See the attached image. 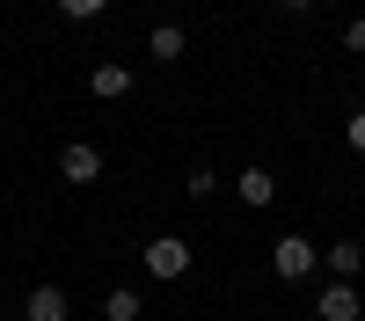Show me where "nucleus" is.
Segmentation results:
<instances>
[{
    "mask_svg": "<svg viewBox=\"0 0 365 321\" xmlns=\"http://www.w3.org/2000/svg\"><path fill=\"white\" fill-rule=\"evenodd\" d=\"M314 263H322V248H307V233H285V241L270 248V270H278L285 285H299V278L314 270Z\"/></svg>",
    "mask_w": 365,
    "mask_h": 321,
    "instance_id": "obj_1",
    "label": "nucleus"
},
{
    "mask_svg": "<svg viewBox=\"0 0 365 321\" xmlns=\"http://www.w3.org/2000/svg\"><path fill=\"white\" fill-rule=\"evenodd\" d=\"M146 270H154L161 285H175L182 270H190V241H175V233H154V241H146Z\"/></svg>",
    "mask_w": 365,
    "mask_h": 321,
    "instance_id": "obj_2",
    "label": "nucleus"
},
{
    "mask_svg": "<svg viewBox=\"0 0 365 321\" xmlns=\"http://www.w3.org/2000/svg\"><path fill=\"white\" fill-rule=\"evenodd\" d=\"M58 175H66V183H96L103 175V146L96 139H66L58 146Z\"/></svg>",
    "mask_w": 365,
    "mask_h": 321,
    "instance_id": "obj_3",
    "label": "nucleus"
},
{
    "mask_svg": "<svg viewBox=\"0 0 365 321\" xmlns=\"http://www.w3.org/2000/svg\"><path fill=\"white\" fill-rule=\"evenodd\" d=\"M314 314H322V321H365V300H358V285H329Z\"/></svg>",
    "mask_w": 365,
    "mask_h": 321,
    "instance_id": "obj_4",
    "label": "nucleus"
},
{
    "mask_svg": "<svg viewBox=\"0 0 365 321\" xmlns=\"http://www.w3.org/2000/svg\"><path fill=\"white\" fill-rule=\"evenodd\" d=\"M22 321H66V292H58V285H37V292L22 300Z\"/></svg>",
    "mask_w": 365,
    "mask_h": 321,
    "instance_id": "obj_5",
    "label": "nucleus"
},
{
    "mask_svg": "<svg viewBox=\"0 0 365 321\" xmlns=\"http://www.w3.org/2000/svg\"><path fill=\"white\" fill-rule=\"evenodd\" d=\"M322 263L336 270V285H358V270H365V248H358V241H336V248H322Z\"/></svg>",
    "mask_w": 365,
    "mask_h": 321,
    "instance_id": "obj_6",
    "label": "nucleus"
},
{
    "mask_svg": "<svg viewBox=\"0 0 365 321\" xmlns=\"http://www.w3.org/2000/svg\"><path fill=\"white\" fill-rule=\"evenodd\" d=\"M88 88H96L103 102H117V95H132V66H117V58H110V66H96V73H88Z\"/></svg>",
    "mask_w": 365,
    "mask_h": 321,
    "instance_id": "obj_7",
    "label": "nucleus"
},
{
    "mask_svg": "<svg viewBox=\"0 0 365 321\" xmlns=\"http://www.w3.org/2000/svg\"><path fill=\"white\" fill-rule=\"evenodd\" d=\"M241 204H270V197H278V175H270V168H241Z\"/></svg>",
    "mask_w": 365,
    "mask_h": 321,
    "instance_id": "obj_8",
    "label": "nucleus"
},
{
    "mask_svg": "<svg viewBox=\"0 0 365 321\" xmlns=\"http://www.w3.org/2000/svg\"><path fill=\"white\" fill-rule=\"evenodd\" d=\"M182 44H190V37H182V22H154V37H146L154 58H182Z\"/></svg>",
    "mask_w": 365,
    "mask_h": 321,
    "instance_id": "obj_9",
    "label": "nucleus"
},
{
    "mask_svg": "<svg viewBox=\"0 0 365 321\" xmlns=\"http://www.w3.org/2000/svg\"><path fill=\"white\" fill-rule=\"evenodd\" d=\"M139 314H146V307H139V292H125V285L103 300V321H139Z\"/></svg>",
    "mask_w": 365,
    "mask_h": 321,
    "instance_id": "obj_10",
    "label": "nucleus"
},
{
    "mask_svg": "<svg viewBox=\"0 0 365 321\" xmlns=\"http://www.w3.org/2000/svg\"><path fill=\"white\" fill-rule=\"evenodd\" d=\"M344 146H351V154H365V110H351V125H344Z\"/></svg>",
    "mask_w": 365,
    "mask_h": 321,
    "instance_id": "obj_11",
    "label": "nucleus"
},
{
    "mask_svg": "<svg viewBox=\"0 0 365 321\" xmlns=\"http://www.w3.org/2000/svg\"><path fill=\"white\" fill-rule=\"evenodd\" d=\"M58 8H66L73 22H88V15H103V8H110V0H58Z\"/></svg>",
    "mask_w": 365,
    "mask_h": 321,
    "instance_id": "obj_12",
    "label": "nucleus"
},
{
    "mask_svg": "<svg viewBox=\"0 0 365 321\" xmlns=\"http://www.w3.org/2000/svg\"><path fill=\"white\" fill-rule=\"evenodd\" d=\"M344 51H365V22H351V29H344Z\"/></svg>",
    "mask_w": 365,
    "mask_h": 321,
    "instance_id": "obj_13",
    "label": "nucleus"
},
{
    "mask_svg": "<svg viewBox=\"0 0 365 321\" xmlns=\"http://www.w3.org/2000/svg\"><path fill=\"white\" fill-rule=\"evenodd\" d=\"M285 8H292V15H299V8H314V0H285Z\"/></svg>",
    "mask_w": 365,
    "mask_h": 321,
    "instance_id": "obj_14",
    "label": "nucleus"
}]
</instances>
